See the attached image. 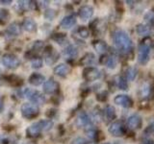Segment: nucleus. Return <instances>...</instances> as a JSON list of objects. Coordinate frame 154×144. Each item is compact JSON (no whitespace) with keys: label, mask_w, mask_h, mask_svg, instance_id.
Masks as SVG:
<instances>
[{"label":"nucleus","mask_w":154,"mask_h":144,"mask_svg":"<svg viewBox=\"0 0 154 144\" xmlns=\"http://www.w3.org/2000/svg\"><path fill=\"white\" fill-rule=\"evenodd\" d=\"M114 41L116 47L122 53H128L132 49L131 38L123 31H117L114 34Z\"/></svg>","instance_id":"1"},{"label":"nucleus","mask_w":154,"mask_h":144,"mask_svg":"<svg viewBox=\"0 0 154 144\" xmlns=\"http://www.w3.org/2000/svg\"><path fill=\"white\" fill-rule=\"evenodd\" d=\"M153 44V40L150 38H146L140 43L138 48V62L141 64H146L150 57L151 47Z\"/></svg>","instance_id":"2"},{"label":"nucleus","mask_w":154,"mask_h":144,"mask_svg":"<svg viewBox=\"0 0 154 144\" xmlns=\"http://www.w3.org/2000/svg\"><path fill=\"white\" fill-rule=\"evenodd\" d=\"M53 127V122L50 120H41V121L32 124L27 129V134L31 137L38 136L42 131H48Z\"/></svg>","instance_id":"3"},{"label":"nucleus","mask_w":154,"mask_h":144,"mask_svg":"<svg viewBox=\"0 0 154 144\" xmlns=\"http://www.w3.org/2000/svg\"><path fill=\"white\" fill-rule=\"evenodd\" d=\"M20 112H21V114L23 117L28 118V119H32L37 116L40 110H38V108L37 105L32 104V103H25L21 106Z\"/></svg>","instance_id":"4"},{"label":"nucleus","mask_w":154,"mask_h":144,"mask_svg":"<svg viewBox=\"0 0 154 144\" xmlns=\"http://www.w3.org/2000/svg\"><path fill=\"white\" fill-rule=\"evenodd\" d=\"M24 95L31 101L32 104H43L45 102V98L40 91L26 88L24 91Z\"/></svg>","instance_id":"5"},{"label":"nucleus","mask_w":154,"mask_h":144,"mask_svg":"<svg viewBox=\"0 0 154 144\" xmlns=\"http://www.w3.org/2000/svg\"><path fill=\"white\" fill-rule=\"evenodd\" d=\"M2 62L7 68H10V69L17 68V67H18L19 64H20V61H19L18 58L14 54L4 55L2 58Z\"/></svg>","instance_id":"6"},{"label":"nucleus","mask_w":154,"mask_h":144,"mask_svg":"<svg viewBox=\"0 0 154 144\" xmlns=\"http://www.w3.org/2000/svg\"><path fill=\"white\" fill-rule=\"evenodd\" d=\"M108 132L110 133L111 136H116V137H119V136H122L124 134L125 128L123 126L122 122L115 121L110 124V126L108 128Z\"/></svg>","instance_id":"7"},{"label":"nucleus","mask_w":154,"mask_h":144,"mask_svg":"<svg viewBox=\"0 0 154 144\" xmlns=\"http://www.w3.org/2000/svg\"><path fill=\"white\" fill-rule=\"evenodd\" d=\"M83 77L86 81L89 82H93V81H96L98 80L101 77V73L100 71L96 68V67H87V68L84 69L83 71Z\"/></svg>","instance_id":"8"},{"label":"nucleus","mask_w":154,"mask_h":144,"mask_svg":"<svg viewBox=\"0 0 154 144\" xmlns=\"http://www.w3.org/2000/svg\"><path fill=\"white\" fill-rule=\"evenodd\" d=\"M114 102L115 104H117L123 108H130V107H132V104H133L132 99L130 98L128 95H125V94L117 95L114 99Z\"/></svg>","instance_id":"9"},{"label":"nucleus","mask_w":154,"mask_h":144,"mask_svg":"<svg viewBox=\"0 0 154 144\" xmlns=\"http://www.w3.org/2000/svg\"><path fill=\"white\" fill-rule=\"evenodd\" d=\"M127 126L131 130L139 129L142 126V117L139 114H133L127 119Z\"/></svg>","instance_id":"10"},{"label":"nucleus","mask_w":154,"mask_h":144,"mask_svg":"<svg viewBox=\"0 0 154 144\" xmlns=\"http://www.w3.org/2000/svg\"><path fill=\"white\" fill-rule=\"evenodd\" d=\"M78 14L82 20H87V19H89L93 16L94 9L91 6H89V5H84V6H82L79 9Z\"/></svg>","instance_id":"11"},{"label":"nucleus","mask_w":154,"mask_h":144,"mask_svg":"<svg viewBox=\"0 0 154 144\" xmlns=\"http://www.w3.org/2000/svg\"><path fill=\"white\" fill-rule=\"evenodd\" d=\"M58 88H59V85H58L57 82L53 79H49L45 82V85H43V90H45V92L47 94L55 93L58 90Z\"/></svg>","instance_id":"12"},{"label":"nucleus","mask_w":154,"mask_h":144,"mask_svg":"<svg viewBox=\"0 0 154 144\" xmlns=\"http://www.w3.org/2000/svg\"><path fill=\"white\" fill-rule=\"evenodd\" d=\"M76 124L78 127H87L91 124V118L85 112H81L77 116Z\"/></svg>","instance_id":"13"},{"label":"nucleus","mask_w":154,"mask_h":144,"mask_svg":"<svg viewBox=\"0 0 154 144\" xmlns=\"http://www.w3.org/2000/svg\"><path fill=\"white\" fill-rule=\"evenodd\" d=\"M75 24H76V18L74 16L70 14V16H66L62 19L60 25L64 29H70L71 27H73Z\"/></svg>","instance_id":"14"},{"label":"nucleus","mask_w":154,"mask_h":144,"mask_svg":"<svg viewBox=\"0 0 154 144\" xmlns=\"http://www.w3.org/2000/svg\"><path fill=\"white\" fill-rule=\"evenodd\" d=\"M69 72H70V67L65 64H61L54 68V73L60 77H66Z\"/></svg>","instance_id":"15"},{"label":"nucleus","mask_w":154,"mask_h":144,"mask_svg":"<svg viewBox=\"0 0 154 144\" xmlns=\"http://www.w3.org/2000/svg\"><path fill=\"white\" fill-rule=\"evenodd\" d=\"M48 50V48H47ZM45 55H46V58H45V62L48 64V65H51V64H54L55 62L58 61L59 59V54L56 52H54L52 50V47L50 50H48L45 52Z\"/></svg>","instance_id":"16"},{"label":"nucleus","mask_w":154,"mask_h":144,"mask_svg":"<svg viewBox=\"0 0 154 144\" xmlns=\"http://www.w3.org/2000/svg\"><path fill=\"white\" fill-rule=\"evenodd\" d=\"M23 28H24V30L27 32H30V33L36 32L37 23L32 18H25L23 21Z\"/></svg>","instance_id":"17"},{"label":"nucleus","mask_w":154,"mask_h":144,"mask_svg":"<svg viewBox=\"0 0 154 144\" xmlns=\"http://www.w3.org/2000/svg\"><path fill=\"white\" fill-rule=\"evenodd\" d=\"M45 82V76L40 73H34L29 77V83L33 86H40Z\"/></svg>","instance_id":"18"},{"label":"nucleus","mask_w":154,"mask_h":144,"mask_svg":"<svg viewBox=\"0 0 154 144\" xmlns=\"http://www.w3.org/2000/svg\"><path fill=\"white\" fill-rule=\"evenodd\" d=\"M103 115H104V118H106L107 121H111V120L115 119L116 116H117L115 108L112 107V106H107L103 110Z\"/></svg>","instance_id":"19"},{"label":"nucleus","mask_w":154,"mask_h":144,"mask_svg":"<svg viewBox=\"0 0 154 144\" xmlns=\"http://www.w3.org/2000/svg\"><path fill=\"white\" fill-rule=\"evenodd\" d=\"M93 46L94 48L96 50V52L100 53V54H102V53H105L106 50H107V43L103 40H94L93 42Z\"/></svg>","instance_id":"20"},{"label":"nucleus","mask_w":154,"mask_h":144,"mask_svg":"<svg viewBox=\"0 0 154 144\" xmlns=\"http://www.w3.org/2000/svg\"><path fill=\"white\" fill-rule=\"evenodd\" d=\"M7 32L9 34H11L12 36H18L21 34V27L18 23L17 22H13L9 25Z\"/></svg>","instance_id":"21"},{"label":"nucleus","mask_w":154,"mask_h":144,"mask_svg":"<svg viewBox=\"0 0 154 144\" xmlns=\"http://www.w3.org/2000/svg\"><path fill=\"white\" fill-rule=\"evenodd\" d=\"M94 61H95V56L93 53H87V54L81 59L80 64L82 65H91L94 64Z\"/></svg>","instance_id":"22"},{"label":"nucleus","mask_w":154,"mask_h":144,"mask_svg":"<svg viewBox=\"0 0 154 144\" xmlns=\"http://www.w3.org/2000/svg\"><path fill=\"white\" fill-rule=\"evenodd\" d=\"M64 53L66 57L70 58V59H74L78 55V50H77V48L74 45H69L65 49Z\"/></svg>","instance_id":"23"},{"label":"nucleus","mask_w":154,"mask_h":144,"mask_svg":"<svg viewBox=\"0 0 154 144\" xmlns=\"http://www.w3.org/2000/svg\"><path fill=\"white\" fill-rule=\"evenodd\" d=\"M137 68L135 66H130L125 71V76H126V80L128 81H133L137 76Z\"/></svg>","instance_id":"24"},{"label":"nucleus","mask_w":154,"mask_h":144,"mask_svg":"<svg viewBox=\"0 0 154 144\" xmlns=\"http://www.w3.org/2000/svg\"><path fill=\"white\" fill-rule=\"evenodd\" d=\"M106 65H107L108 68L110 69H115L116 67H117V59H116V57H112V56H108V59H107V62H106Z\"/></svg>","instance_id":"25"},{"label":"nucleus","mask_w":154,"mask_h":144,"mask_svg":"<svg viewBox=\"0 0 154 144\" xmlns=\"http://www.w3.org/2000/svg\"><path fill=\"white\" fill-rule=\"evenodd\" d=\"M77 34H78V36L82 38H87L89 36H90V31L88 28H86L84 26H81L77 29Z\"/></svg>","instance_id":"26"},{"label":"nucleus","mask_w":154,"mask_h":144,"mask_svg":"<svg viewBox=\"0 0 154 144\" xmlns=\"http://www.w3.org/2000/svg\"><path fill=\"white\" fill-rule=\"evenodd\" d=\"M117 82H118V86H119L120 89H122V90L127 89L128 84H127L126 78H124V77H122V76H119V78H118V81Z\"/></svg>","instance_id":"27"},{"label":"nucleus","mask_w":154,"mask_h":144,"mask_svg":"<svg viewBox=\"0 0 154 144\" xmlns=\"http://www.w3.org/2000/svg\"><path fill=\"white\" fill-rule=\"evenodd\" d=\"M144 18V21H146L147 24L151 25V24L154 23V11H148L144 14L143 16Z\"/></svg>","instance_id":"28"},{"label":"nucleus","mask_w":154,"mask_h":144,"mask_svg":"<svg viewBox=\"0 0 154 144\" xmlns=\"http://www.w3.org/2000/svg\"><path fill=\"white\" fill-rule=\"evenodd\" d=\"M52 38L57 43H59V44H63L64 41H66V37L65 34H61V33H58V34H54V35L52 36Z\"/></svg>","instance_id":"29"},{"label":"nucleus","mask_w":154,"mask_h":144,"mask_svg":"<svg viewBox=\"0 0 154 144\" xmlns=\"http://www.w3.org/2000/svg\"><path fill=\"white\" fill-rule=\"evenodd\" d=\"M136 31L139 34L140 36H143V35H146L149 32V29L147 26L143 25V24H139V25L136 27Z\"/></svg>","instance_id":"30"},{"label":"nucleus","mask_w":154,"mask_h":144,"mask_svg":"<svg viewBox=\"0 0 154 144\" xmlns=\"http://www.w3.org/2000/svg\"><path fill=\"white\" fill-rule=\"evenodd\" d=\"M42 66V60L40 57H35L32 60V67L33 68H41Z\"/></svg>","instance_id":"31"},{"label":"nucleus","mask_w":154,"mask_h":144,"mask_svg":"<svg viewBox=\"0 0 154 144\" xmlns=\"http://www.w3.org/2000/svg\"><path fill=\"white\" fill-rule=\"evenodd\" d=\"M43 48V41L42 40H36L35 42L33 43V46H32V52H38L41 51Z\"/></svg>","instance_id":"32"},{"label":"nucleus","mask_w":154,"mask_h":144,"mask_svg":"<svg viewBox=\"0 0 154 144\" xmlns=\"http://www.w3.org/2000/svg\"><path fill=\"white\" fill-rule=\"evenodd\" d=\"M150 92H151V88L147 85H144L141 88V96L142 97H147V96L150 95Z\"/></svg>","instance_id":"33"},{"label":"nucleus","mask_w":154,"mask_h":144,"mask_svg":"<svg viewBox=\"0 0 154 144\" xmlns=\"http://www.w3.org/2000/svg\"><path fill=\"white\" fill-rule=\"evenodd\" d=\"M8 16H9V13L7 10L5 9L0 10V23H4V21L6 20Z\"/></svg>","instance_id":"34"},{"label":"nucleus","mask_w":154,"mask_h":144,"mask_svg":"<svg viewBox=\"0 0 154 144\" xmlns=\"http://www.w3.org/2000/svg\"><path fill=\"white\" fill-rule=\"evenodd\" d=\"M55 16H56V12L54 11V10H51V9L46 10V12L45 13V18L46 19H50V20H52V19L55 17Z\"/></svg>","instance_id":"35"},{"label":"nucleus","mask_w":154,"mask_h":144,"mask_svg":"<svg viewBox=\"0 0 154 144\" xmlns=\"http://www.w3.org/2000/svg\"><path fill=\"white\" fill-rule=\"evenodd\" d=\"M144 134L146 136H150V134H154V122H152L151 124H149L146 127V129L144 130Z\"/></svg>","instance_id":"36"},{"label":"nucleus","mask_w":154,"mask_h":144,"mask_svg":"<svg viewBox=\"0 0 154 144\" xmlns=\"http://www.w3.org/2000/svg\"><path fill=\"white\" fill-rule=\"evenodd\" d=\"M87 134H88V136L91 139H94L96 137V134H97V132L95 131L94 129H90L87 131Z\"/></svg>","instance_id":"37"},{"label":"nucleus","mask_w":154,"mask_h":144,"mask_svg":"<svg viewBox=\"0 0 154 144\" xmlns=\"http://www.w3.org/2000/svg\"><path fill=\"white\" fill-rule=\"evenodd\" d=\"M107 95H108V93L106 92V91H102V92L97 94L96 98H97V100H99V101H105L107 99Z\"/></svg>","instance_id":"38"},{"label":"nucleus","mask_w":154,"mask_h":144,"mask_svg":"<svg viewBox=\"0 0 154 144\" xmlns=\"http://www.w3.org/2000/svg\"><path fill=\"white\" fill-rule=\"evenodd\" d=\"M86 143H87L86 139H84L83 137H77L73 141V144H86Z\"/></svg>","instance_id":"39"},{"label":"nucleus","mask_w":154,"mask_h":144,"mask_svg":"<svg viewBox=\"0 0 154 144\" xmlns=\"http://www.w3.org/2000/svg\"><path fill=\"white\" fill-rule=\"evenodd\" d=\"M143 144H154V139L150 138V137H146L143 140Z\"/></svg>","instance_id":"40"},{"label":"nucleus","mask_w":154,"mask_h":144,"mask_svg":"<svg viewBox=\"0 0 154 144\" xmlns=\"http://www.w3.org/2000/svg\"><path fill=\"white\" fill-rule=\"evenodd\" d=\"M2 4H4V5H8V4H11L12 3V1L11 0H2V1H0Z\"/></svg>","instance_id":"41"},{"label":"nucleus","mask_w":154,"mask_h":144,"mask_svg":"<svg viewBox=\"0 0 154 144\" xmlns=\"http://www.w3.org/2000/svg\"><path fill=\"white\" fill-rule=\"evenodd\" d=\"M2 109H3V102H2V100L0 99V112L2 110Z\"/></svg>","instance_id":"42"},{"label":"nucleus","mask_w":154,"mask_h":144,"mask_svg":"<svg viewBox=\"0 0 154 144\" xmlns=\"http://www.w3.org/2000/svg\"><path fill=\"white\" fill-rule=\"evenodd\" d=\"M86 144H95L94 142H87Z\"/></svg>","instance_id":"43"},{"label":"nucleus","mask_w":154,"mask_h":144,"mask_svg":"<svg viewBox=\"0 0 154 144\" xmlns=\"http://www.w3.org/2000/svg\"><path fill=\"white\" fill-rule=\"evenodd\" d=\"M104 144H111V143H104Z\"/></svg>","instance_id":"44"}]
</instances>
